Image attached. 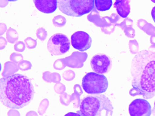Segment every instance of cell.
<instances>
[{
	"label": "cell",
	"instance_id": "obj_1",
	"mask_svg": "<svg viewBox=\"0 0 155 116\" xmlns=\"http://www.w3.org/2000/svg\"><path fill=\"white\" fill-rule=\"evenodd\" d=\"M132 85L144 99L155 96V51L143 50L135 56L130 69Z\"/></svg>",
	"mask_w": 155,
	"mask_h": 116
},
{
	"label": "cell",
	"instance_id": "obj_2",
	"mask_svg": "<svg viewBox=\"0 0 155 116\" xmlns=\"http://www.w3.org/2000/svg\"><path fill=\"white\" fill-rule=\"evenodd\" d=\"M1 102L11 109H21L30 104L35 90L30 79L25 75L15 74L1 79Z\"/></svg>",
	"mask_w": 155,
	"mask_h": 116
},
{
	"label": "cell",
	"instance_id": "obj_3",
	"mask_svg": "<svg viewBox=\"0 0 155 116\" xmlns=\"http://www.w3.org/2000/svg\"><path fill=\"white\" fill-rule=\"evenodd\" d=\"M114 107L105 95L87 96L80 106V112L85 116H109L113 114Z\"/></svg>",
	"mask_w": 155,
	"mask_h": 116
},
{
	"label": "cell",
	"instance_id": "obj_4",
	"mask_svg": "<svg viewBox=\"0 0 155 116\" xmlns=\"http://www.w3.org/2000/svg\"><path fill=\"white\" fill-rule=\"evenodd\" d=\"M59 10L69 16L80 17L94 8L95 0H58Z\"/></svg>",
	"mask_w": 155,
	"mask_h": 116
},
{
	"label": "cell",
	"instance_id": "obj_5",
	"mask_svg": "<svg viewBox=\"0 0 155 116\" xmlns=\"http://www.w3.org/2000/svg\"><path fill=\"white\" fill-rule=\"evenodd\" d=\"M109 86L108 79L98 73H87L83 78L82 87L85 92L91 94H98L106 92Z\"/></svg>",
	"mask_w": 155,
	"mask_h": 116
},
{
	"label": "cell",
	"instance_id": "obj_6",
	"mask_svg": "<svg viewBox=\"0 0 155 116\" xmlns=\"http://www.w3.org/2000/svg\"><path fill=\"white\" fill-rule=\"evenodd\" d=\"M70 48V41L62 33L54 34L50 38L47 44L48 51L52 56H61L68 52Z\"/></svg>",
	"mask_w": 155,
	"mask_h": 116
},
{
	"label": "cell",
	"instance_id": "obj_7",
	"mask_svg": "<svg viewBox=\"0 0 155 116\" xmlns=\"http://www.w3.org/2000/svg\"><path fill=\"white\" fill-rule=\"evenodd\" d=\"M91 65L94 71L100 74H103L110 71L112 63L111 59L107 55L99 53L92 58Z\"/></svg>",
	"mask_w": 155,
	"mask_h": 116
},
{
	"label": "cell",
	"instance_id": "obj_8",
	"mask_svg": "<svg viewBox=\"0 0 155 116\" xmlns=\"http://www.w3.org/2000/svg\"><path fill=\"white\" fill-rule=\"evenodd\" d=\"M129 114L131 116H150L151 115V107L146 99H134L129 105Z\"/></svg>",
	"mask_w": 155,
	"mask_h": 116
},
{
	"label": "cell",
	"instance_id": "obj_9",
	"mask_svg": "<svg viewBox=\"0 0 155 116\" xmlns=\"http://www.w3.org/2000/svg\"><path fill=\"white\" fill-rule=\"evenodd\" d=\"M72 46L80 51L88 50L92 44V39L89 34L84 31H77L71 36Z\"/></svg>",
	"mask_w": 155,
	"mask_h": 116
},
{
	"label": "cell",
	"instance_id": "obj_10",
	"mask_svg": "<svg viewBox=\"0 0 155 116\" xmlns=\"http://www.w3.org/2000/svg\"><path fill=\"white\" fill-rule=\"evenodd\" d=\"M37 9L45 14L53 13L58 8V0H33Z\"/></svg>",
	"mask_w": 155,
	"mask_h": 116
},
{
	"label": "cell",
	"instance_id": "obj_11",
	"mask_svg": "<svg viewBox=\"0 0 155 116\" xmlns=\"http://www.w3.org/2000/svg\"><path fill=\"white\" fill-rule=\"evenodd\" d=\"M130 0H115L114 7L117 14L123 18H127L130 12Z\"/></svg>",
	"mask_w": 155,
	"mask_h": 116
},
{
	"label": "cell",
	"instance_id": "obj_12",
	"mask_svg": "<svg viewBox=\"0 0 155 116\" xmlns=\"http://www.w3.org/2000/svg\"><path fill=\"white\" fill-rule=\"evenodd\" d=\"M112 4V0H95V6L99 11H104L110 10Z\"/></svg>",
	"mask_w": 155,
	"mask_h": 116
},
{
	"label": "cell",
	"instance_id": "obj_13",
	"mask_svg": "<svg viewBox=\"0 0 155 116\" xmlns=\"http://www.w3.org/2000/svg\"><path fill=\"white\" fill-rule=\"evenodd\" d=\"M151 16L153 19V21L155 23V6L153 8V9L151 10Z\"/></svg>",
	"mask_w": 155,
	"mask_h": 116
},
{
	"label": "cell",
	"instance_id": "obj_14",
	"mask_svg": "<svg viewBox=\"0 0 155 116\" xmlns=\"http://www.w3.org/2000/svg\"><path fill=\"white\" fill-rule=\"evenodd\" d=\"M153 115H155V101L154 103V106H153Z\"/></svg>",
	"mask_w": 155,
	"mask_h": 116
},
{
	"label": "cell",
	"instance_id": "obj_15",
	"mask_svg": "<svg viewBox=\"0 0 155 116\" xmlns=\"http://www.w3.org/2000/svg\"><path fill=\"white\" fill-rule=\"evenodd\" d=\"M151 1L154 3H155V0H151Z\"/></svg>",
	"mask_w": 155,
	"mask_h": 116
}]
</instances>
